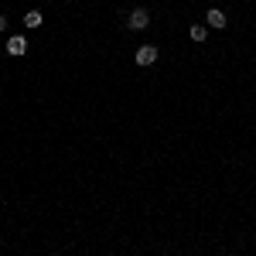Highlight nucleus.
I'll return each mask as SVG.
<instances>
[{"instance_id":"4","label":"nucleus","mask_w":256,"mask_h":256,"mask_svg":"<svg viewBox=\"0 0 256 256\" xmlns=\"http://www.w3.org/2000/svg\"><path fill=\"white\" fill-rule=\"evenodd\" d=\"M24 52H28V41L20 38V34L7 38V55H14V58H18V55H24Z\"/></svg>"},{"instance_id":"7","label":"nucleus","mask_w":256,"mask_h":256,"mask_svg":"<svg viewBox=\"0 0 256 256\" xmlns=\"http://www.w3.org/2000/svg\"><path fill=\"white\" fill-rule=\"evenodd\" d=\"M4 28H7V18H4V14H0V31H4Z\"/></svg>"},{"instance_id":"2","label":"nucleus","mask_w":256,"mask_h":256,"mask_svg":"<svg viewBox=\"0 0 256 256\" xmlns=\"http://www.w3.org/2000/svg\"><path fill=\"white\" fill-rule=\"evenodd\" d=\"M134 31H147V24H150V14L144 10V7H137V10H130V20H126Z\"/></svg>"},{"instance_id":"3","label":"nucleus","mask_w":256,"mask_h":256,"mask_svg":"<svg viewBox=\"0 0 256 256\" xmlns=\"http://www.w3.org/2000/svg\"><path fill=\"white\" fill-rule=\"evenodd\" d=\"M226 24H229V18H226V14H222L218 7H212V10L205 14V28H216V31H222Z\"/></svg>"},{"instance_id":"1","label":"nucleus","mask_w":256,"mask_h":256,"mask_svg":"<svg viewBox=\"0 0 256 256\" xmlns=\"http://www.w3.org/2000/svg\"><path fill=\"white\" fill-rule=\"evenodd\" d=\"M134 58H137V65H144V68H147V65H154V62H158V48H154V44H140Z\"/></svg>"},{"instance_id":"6","label":"nucleus","mask_w":256,"mask_h":256,"mask_svg":"<svg viewBox=\"0 0 256 256\" xmlns=\"http://www.w3.org/2000/svg\"><path fill=\"white\" fill-rule=\"evenodd\" d=\"M188 34H192V41H205V38H208V28H205V24H192Z\"/></svg>"},{"instance_id":"5","label":"nucleus","mask_w":256,"mask_h":256,"mask_svg":"<svg viewBox=\"0 0 256 256\" xmlns=\"http://www.w3.org/2000/svg\"><path fill=\"white\" fill-rule=\"evenodd\" d=\"M41 24H44L41 10H28V14H24V28H31V31H34V28H41Z\"/></svg>"}]
</instances>
